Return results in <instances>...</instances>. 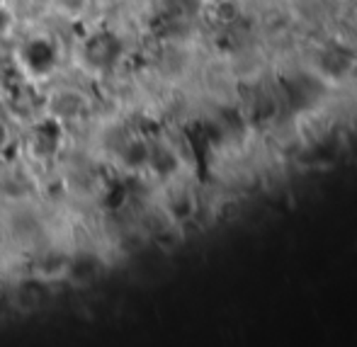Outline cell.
Wrapping results in <instances>:
<instances>
[{
  "label": "cell",
  "instance_id": "6da1fadb",
  "mask_svg": "<svg viewBox=\"0 0 357 347\" xmlns=\"http://www.w3.org/2000/svg\"><path fill=\"white\" fill-rule=\"evenodd\" d=\"M8 141H10V132H8V127H5L3 119H0V151L8 146Z\"/></svg>",
  "mask_w": 357,
  "mask_h": 347
}]
</instances>
